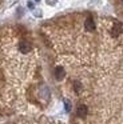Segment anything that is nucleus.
<instances>
[{
  "label": "nucleus",
  "instance_id": "nucleus-1",
  "mask_svg": "<svg viewBox=\"0 0 123 124\" xmlns=\"http://www.w3.org/2000/svg\"><path fill=\"white\" fill-rule=\"evenodd\" d=\"M19 49H20L21 54H28V52L32 49V47H31V44H29L28 41H21V43L19 44Z\"/></svg>",
  "mask_w": 123,
  "mask_h": 124
},
{
  "label": "nucleus",
  "instance_id": "nucleus-2",
  "mask_svg": "<svg viewBox=\"0 0 123 124\" xmlns=\"http://www.w3.org/2000/svg\"><path fill=\"white\" fill-rule=\"evenodd\" d=\"M64 75H66V72H64L63 67H56L55 68V78L58 79V80H62V79L64 78Z\"/></svg>",
  "mask_w": 123,
  "mask_h": 124
},
{
  "label": "nucleus",
  "instance_id": "nucleus-3",
  "mask_svg": "<svg viewBox=\"0 0 123 124\" xmlns=\"http://www.w3.org/2000/svg\"><path fill=\"white\" fill-rule=\"evenodd\" d=\"M122 23H115V24H114V27H112V31H111V32H112V36H118V35H119V33L120 32H122Z\"/></svg>",
  "mask_w": 123,
  "mask_h": 124
},
{
  "label": "nucleus",
  "instance_id": "nucleus-4",
  "mask_svg": "<svg viewBox=\"0 0 123 124\" xmlns=\"http://www.w3.org/2000/svg\"><path fill=\"white\" fill-rule=\"evenodd\" d=\"M87 107L86 105H79L78 107V111H76V113H78V116L79 117H86V115H87Z\"/></svg>",
  "mask_w": 123,
  "mask_h": 124
},
{
  "label": "nucleus",
  "instance_id": "nucleus-5",
  "mask_svg": "<svg viewBox=\"0 0 123 124\" xmlns=\"http://www.w3.org/2000/svg\"><path fill=\"white\" fill-rule=\"evenodd\" d=\"M84 27H86V30H87V31H94V30H95V23H94V20L91 19V17H88V19L86 20Z\"/></svg>",
  "mask_w": 123,
  "mask_h": 124
},
{
  "label": "nucleus",
  "instance_id": "nucleus-6",
  "mask_svg": "<svg viewBox=\"0 0 123 124\" xmlns=\"http://www.w3.org/2000/svg\"><path fill=\"white\" fill-rule=\"evenodd\" d=\"M64 107H66L67 112H70V111H71V103H70L68 100H64Z\"/></svg>",
  "mask_w": 123,
  "mask_h": 124
},
{
  "label": "nucleus",
  "instance_id": "nucleus-7",
  "mask_svg": "<svg viewBox=\"0 0 123 124\" xmlns=\"http://www.w3.org/2000/svg\"><path fill=\"white\" fill-rule=\"evenodd\" d=\"M74 85H75V91H76V92H79V91H80V84L76 81V83H75Z\"/></svg>",
  "mask_w": 123,
  "mask_h": 124
},
{
  "label": "nucleus",
  "instance_id": "nucleus-8",
  "mask_svg": "<svg viewBox=\"0 0 123 124\" xmlns=\"http://www.w3.org/2000/svg\"><path fill=\"white\" fill-rule=\"evenodd\" d=\"M55 3V0H48V4H53Z\"/></svg>",
  "mask_w": 123,
  "mask_h": 124
},
{
  "label": "nucleus",
  "instance_id": "nucleus-9",
  "mask_svg": "<svg viewBox=\"0 0 123 124\" xmlns=\"http://www.w3.org/2000/svg\"><path fill=\"white\" fill-rule=\"evenodd\" d=\"M36 1H40V0H36Z\"/></svg>",
  "mask_w": 123,
  "mask_h": 124
},
{
  "label": "nucleus",
  "instance_id": "nucleus-10",
  "mask_svg": "<svg viewBox=\"0 0 123 124\" xmlns=\"http://www.w3.org/2000/svg\"><path fill=\"white\" fill-rule=\"evenodd\" d=\"M122 1H123V0H122Z\"/></svg>",
  "mask_w": 123,
  "mask_h": 124
}]
</instances>
